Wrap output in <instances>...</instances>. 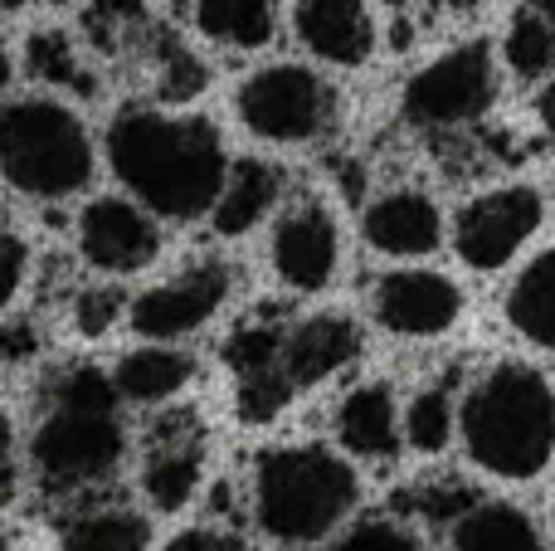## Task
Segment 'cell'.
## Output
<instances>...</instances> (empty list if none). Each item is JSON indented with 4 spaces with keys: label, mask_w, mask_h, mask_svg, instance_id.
Listing matches in <instances>:
<instances>
[{
    "label": "cell",
    "mask_w": 555,
    "mask_h": 551,
    "mask_svg": "<svg viewBox=\"0 0 555 551\" xmlns=\"http://www.w3.org/2000/svg\"><path fill=\"white\" fill-rule=\"evenodd\" d=\"M230 269L220 259L191 264V269L171 273V279L142 289L132 303H127V328L142 342H156V347H176L181 337L201 332L210 318H220V308L230 303Z\"/></svg>",
    "instance_id": "cell-9"
},
{
    "label": "cell",
    "mask_w": 555,
    "mask_h": 551,
    "mask_svg": "<svg viewBox=\"0 0 555 551\" xmlns=\"http://www.w3.org/2000/svg\"><path fill=\"white\" fill-rule=\"evenodd\" d=\"M361 234L385 259H424L443 244V210L429 191L395 185L361 210Z\"/></svg>",
    "instance_id": "cell-13"
},
{
    "label": "cell",
    "mask_w": 555,
    "mask_h": 551,
    "mask_svg": "<svg viewBox=\"0 0 555 551\" xmlns=\"http://www.w3.org/2000/svg\"><path fill=\"white\" fill-rule=\"evenodd\" d=\"M234 113L254 137L278 146L317 142L336 123V88L307 64H263L234 93Z\"/></svg>",
    "instance_id": "cell-6"
},
{
    "label": "cell",
    "mask_w": 555,
    "mask_h": 551,
    "mask_svg": "<svg viewBox=\"0 0 555 551\" xmlns=\"http://www.w3.org/2000/svg\"><path fill=\"white\" fill-rule=\"evenodd\" d=\"M531 113H537V123L546 127V132H555V78H546V84L537 88V98H531Z\"/></svg>",
    "instance_id": "cell-33"
},
{
    "label": "cell",
    "mask_w": 555,
    "mask_h": 551,
    "mask_svg": "<svg viewBox=\"0 0 555 551\" xmlns=\"http://www.w3.org/2000/svg\"><path fill=\"white\" fill-rule=\"evenodd\" d=\"M25 449L39 484L54 494L107 484L127 459V425L113 376L98 367H68L49 390V406Z\"/></svg>",
    "instance_id": "cell-3"
},
{
    "label": "cell",
    "mask_w": 555,
    "mask_h": 551,
    "mask_svg": "<svg viewBox=\"0 0 555 551\" xmlns=\"http://www.w3.org/2000/svg\"><path fill=\"white\" fill-rule=\"evenodd\" d=\"M273 273L297 293H322L332 289L336 269H341V230L336 215L322 201H297L273 220L269 240Z\"/></svg>",
    "instance_id": "cell-12"
},
{
    "label": "cell",
    "mask_w": 555,
    "mask_h": 551,
    "mask_svg": "<svg viewBox=\"0 0 555 551\" xmlns=\"http://www.w3.org/2000/svg\"><path fill=\"white\" fill-rule=\"evenodd\" d=\"M25 273H29V244L15 230H0V312L20 298Z\"/></svg>",
    "instance_id": "cell-30"
},
{
    "label": "cell",
    "mask_w": 555,
    "mask_h": 551,
    "mask_svg": "<svg viewBox=\"0 0 555 551\" xmlns=\"http://www.w3.org/2000/svg\"><path fill=\"white\" fill-rule=\"evenodd\" d=\"M459 439L492 478L531 484L555 459V386L541 367L517 357L492 361L459 400Z\"/></svg>",
    "instance_id": "cell-2"
},
{
    "label": "cell",
    "mask_w": 555,
    "mask_h": 551,
    "mask_svg": "<svg viewBox=\"0 0 555 551\" xmlns=\"http://www.w3.org/2000/svg\"><path fill=\"white\" fill-rule=\"evenodd\" d=\"M10 84H15V54H10V44L0 39V93H10Z\"/></svg>",
    "instance_id": "cell-34"
},
{
    "label": "cell",
    "mask_w": 555,
    "mask_h": 551,
    "mask_svg": "<svg viewBox=\"0 0 555 551\" xmlns=\"http://www.w3.org/2000/svg\"><path fill=\"white\" fill-rule=\"evenodd\" d=\"M371 312L385 332L410 342H429L459 328L463 318V289L459 279L439 269H390L375 279Z\"/></svg>",
    "instance_id": "cell-11"
},
{
    "label": "cell",
    "mask_w": 555,
    "mask_h": 551,
    "mask_svg": "<svg viewBox=\"0 0 555 551\" xmlns=\"http://www.w3.org/2000/svg\"><path fill=\"white\" fill-rule=\"evenodd\" d=\"M293 35L322 64L356 68L375 54V10L361 0H302L293 5Z\"/></svg>",
    "instance_id": "cell-15"
},
{
    "label": "cell",
    "mask_w": 555,
    "mask_h": 551,
    "mask_svg": "<svg viewBox=\"0 0 555 551\" xmlns=\"http://www.w3.org/2000/svg\"><path fill=\"white\" fill-rule=\"evenodd\" d=\"M492 103H498V54L488 39H463L449 54L429 59L400 93L404 117L424 132L468 127L488 117Z\"/></svg>",
    "instance_id": "cell-7"
},
{
    "label": "cell",
    "mask_w": 555,
    "mask_h": 551,
    "mask_svg": "<svg viewBox=\"0 0 555 551\" xmlns=\"http://www.w3.org/2000/svg\"><path fill=\"white\" fill-rule=\"evenodd\" d=\"M205 478V439L191 430H162L142 454V498L156 513H181Z\"/></svg>",
    "instance_id": "cell-17"
},
{
    "label": "cell",
    "mask_w": 555,
    "mask_h": 551,
    "mask_svg": "<svg viewBox=\"0 0 555 551\" xmlns=\"http://www.w3.org/2000/svg\"><path fill=\"white\" fill-rule=\"evenodd\" d=\"M278 201H283V171L273 162H263V156H244V162H230L210 225L220 240H244L278 210Z\"/></svg>",
    "instance_id": "cell-18"
},
{
    "label": "cell",
    "mask_w": 555,
    "mask_h": 551,
    "mask_svg": "<svg viewBox=\"0 0 555 551\" xmlns=\"http://www.w3.org/2000/svg\"><path fill=\"white\" fill-rule=\"evenodd\" d=\"M15 420H10V410L0 406V488L10 484V474H15Z\"/></svg>",
    "instance_id": "cell-31"
},
{
    "label": "cell",
    "mask_w": 555,
    "mask_h": 551,
    "mask_svg": "<svg viewBox=\"0 0 555 551\" xmlns=\"http://www.w3.org/2000/svg\"><path fill=\"white\" fill-rule=\"evenodd\" d=\"M98 146L83 113L64 98L25 93L0 103V181L29 201H68L88 191Z\"/></svg>",
    "instance_id": "cell-5"
},
{
    "label": "cell",
    "mask_w": 555,
    "mask_h": 551,
    "mask_svg": "<svg viewBox=\"0 0 555 551\" xmlns=\"http://www.w3.org/2000/svg\"><path fill=\"white\" fill-rule=\"evenodd\" d=\"M459 435V400H453L449 386H424L420 396L404 406V425L400 439L414 449V454H443Z\"/></svg>",
    "instance_id": "cell-25"
},
{
    "label": "cell",
    "mask_w": 555,
    "mask_h": 551,
    "mask_svg": "<svg viewBox=\"0 0 555 551\" xmlns=\"http://www.w3.org/2000/svg\"><path fill=\"white\" fill-rule=\"evenodd\" d=\"M74 240L88 269L107 273V279H127V273H142L156 264V254H162V225L137 201H127V195H93L78 210Z\"/></svg>",
    "instance_id": "cell-10"
},
{
    "label": "cell",
    "mask_w": 555,
    "mask_h": 551,
    "mask_svg": "<svg viewBox=\"0 0 555 551\" xmlns=\"http://www.w3.org/2000/svg\"><path fill=\"white\" fill-rule=\"evenodd\" d=\"M0 551H15V547H10V533H0Z\"/></svg>",
    "instance_id": "cell-36"
},
{
    "label": "cell",
    "mask_w": 555,
    "mask_h": 551,
    "mask_svg": "<svg viewBox=\"0 0 555 551\" xmlns=\"http://www.w3.org/2000/svg\"><path fill=\"white\" fill-rule=\"evenodd\" d=\"M0 494H5V488H0Z\"/></svg>",
    "instance_id": "cell-37"
},
{
    "label": "cell",
    "mask_w": 555,
    "mask_h": 551,
    "mask_svg": "<svg viewBox=\"0 0 555 551\" xmlns=\"http://www.w3.org/2000/svg\"><path fill=\"white\" fill-rule=\"evenodd\" d=\"M0 210H5V205H0Z\"/></svg>",
    "instance_id": "cell-38"
},
{
    "label": "cell",
    "mask_w": 555,
    "mask_h": 551,
    "mask_svg": "<svg viewBox=\"0 0 555 551\" xmlns=\"http://www.w3.org/2000/svg\"><path fill=\"white\" fill-rule=\"evenodd\" d=\"M361 347L365 337L346 312H317V318H302L293 332L278 337V371L293 390H312L326 376L351 367Z\"/></svg>",
    "instance_id": "cell-14"
},
{
    "label": "cell",
    "mask_w": 555,
    "mask_h": 551,
    "mask_svg": "<svg viewBox=\"0 0 555 551\" xmlns=\"http://www.w3.org/2000/svg\"><path fill=\"white\" fill-rule=\"evenodd\" d=\"M502 59L517 78H541V84L555 78V25L531 5L517 10L507 35H502Z\"/></svg>",
    "instance_id": "cell-26"
},
{
    "label": "cell",
    "mask_w": 555,
    "mask_h": 551,
    "mask_svg": "<svg viewBox=\"0 0 555 551\" xmlns=\"http://www.w3.org/2000/svg\"><path fill=\"white\" fill-rule=\"evenodd\" d=\"M361 503L351 459L326 445H278L254 459V523L278 547H317Z\"/></svg>",
    "instance_id": "cell-4"
},
{
    "label": "cell",
    "mask_w": 555,
    "mask_h": 551,
    "mask_svg": "<svg viewBox=\"0 0 555 551\" xmlns=\"http://www.w3.org/2000/svg\"><path fill=\"white\" fill-rule=\"evenodd\" d=\"M122 312H127V303H122V293L117 289H83L78 293V303H74V318H78V328H83L88 337H103Z\"/></svg>",
    "instance_id": "cell-29"
},
{
    "label": "cell",
    "mask_w": 555,
    "mask_h": 551,
    "mask_svg": "<svg viewBox=\"0 0 555 551\" xmlns=\"http://www.w3.org/2000/svg\"><path fill=\"white\" fill-rule=\"evenodd\" d=\"M103 156L152 220H201L215 210L230 176L224 132L201 113L176 107H122L107 123Z\"/></svg>",
    "instance_id": "cell-1"
},
{
    "label": "cell",
    "mask_w": 555,
    "mask_h": 551,
    "mask_svg": "<svg viewBox=\"0 0 555 551\" xmlns=\"http://www.w3.org/2000/svg\"><path fill=\"white\" fill-rule=\"evenodd\" d=\"M107 376H113L117 400L152 410V406L176 400L185 386H191L195 381V357L191 351H181V347H156V342H142V347L122 351Z\"/></svg>",
    "instance_id": "cell-19"
},
{
    "label": "cell",
    "mask_w": 555,
    "mask_h": 551,
    "mask_svg": "<svg viewBox=\"0 0 555 551\" xmlns=\"http://www.w3.org/2000/svg\"><path fill=\"white\" fill-rule=\"evenodd\" d=\"M205 64L191 54L185 44H166L162 54V78H156V88H162V103H191V98L205 93Z\"/></svg>",
    "instance_id": "cell-28"
},
{
    "label": "cell",
    "mask_w": 555,
    "mask_h": 551,
    "mask_svg": "<svg viewBox=\"0 0 555 551\" xmlns=\"http://www.w3.org/2000/svg\"><path fill=\"white\" fill-rule=\"evenodd\" d=\"M25 74L35 78L39 88H44L49 98L54 93H83L93 98L98 78L88 74L83 54L74 49V39L64 35V29H39V35H29L25 44Z\"/></svg>",
    "instance_id": "cell-24"
},
{
    "label": "cell",
    "mask_w": 555,
    "mask_h": 551,
    "mask_svg": "<svg viewBox=\"0 0 555 551\" xmlns=\"http://www.w3.org/2000/svg\"><path fill=\"white\" fill-rule=\"evenodd\" d=\"M336 445L341 459H365V464H385L400 454V400L395 386L385 381H361L341 396L336 406Z\"/></svg>",
    "instance_id": "cell-16"
},
{
    "label": "cell",
    "mask_w": 555,
    "mask_h": 551,
    "mask_svg": "<svg viewBox=\"0 0 555 551\" xmlns=\"http://www.w3.org/2000/svg\"><path fill=\"white\" fill-rule=\"evenodd\" d=\"M541 220H546V201L537 185H492V191L463 201V210L453 215V254L478 273H498L537 240Z\"/></svg>",
    "instance_id": "cell-8"
},
{
    "label": "cell",
    "mask_w": 555,
    "mask_h": 551,
    "mask_svg": "<svg viewBox=\"0 0 555 551\" xmlns=\"http://www.w3.org/2000/svg\"><path fill=\"white\" fill-rule=\"evenodd\" d=\"M326 551H429L420 537L404 523H390V517H365V523L346 527Z\"/></svg>",
    "instance_id": "cell-27"
},
{
    "label": "cell",
    "mask_w": 555,
    "mask_h": 551,
    "mask_svg": "<svg viewBox=\"0 0 555 551\" xmlns=\"http://www.w3.org/2000/svg\"><path fill=\"white\" fill-rule=\"evenodd\" d=\"M166 551H234V547L224 542L220 533H205V527H201V533H185V537H176V542L166 547Z\"/></svg>",
    "instance_id": "cell-32"
},
{
    "label": "cell",
    "mask_w": 555,
    "mask_h": 551,
    "mask_svg": "<svg viewBox=\"0 0 555 551\" xmlns=\"http://www.w3.org/2000/svg\"><path fill=\"white\" fill-rule=\"evenodd\" d=\"M59 551H152V517L137 508H83L59 523Z\"/></svg>",
    "instance_id": "cell-22"
},
{
    "label": "cell",
    "mask_w": 555,
    "mask_h": 551,
    "mask_svg": "<svg viewBox=\"0 0 555 551\" xmlns=\"http://www.w3.org/2000/svg\"><path fill=\"white\" fill-rule=\"evenodd\" d=\"M531 10H537V15H546L551 25H555V0H537V5H531Z\"/></svg>",
    "instance_id": "cell-35"
},
{
    "label": "cell",
    "mask_w": 555,
    "mask_h": 551,
    "mask_svg": "<svg viewBox=\"0 0 555 551\" xmlns=\"http://www.w3.org/2000/svg\"><path fill=\"white\" fill-rule=\"evenodd\" d=\"M502 312H507V328L517 337H527L541 351H555V244L541 249L531 264H521Z\"/></svg>",
    "instance_id": "cell-20"
},
{
    "label": "cell",
    "mask_w": 555,
    "mask_h": 551,
    "mask_svg": "<svg viewBox=\"0 0 555 551\" xmlns=\"http://www.w3.org/2000/svg\"><path fill=\"white\" fill-rule=\"evenodd\" d=\"M191 25L220 49H269L278 35V10L269 0H201L191 5Z\"/></svg>",
    "instance_id": "cell-23"
},
{
    "label": "cell",
    "mask_w": 555,
    "mask_h": 551,
    "mask_svg": "<svg viewBox=\"0 0 555 551\" xmlns=\"http://www.w3.org/2000/svg\"><path fill=\"white\" fill-rule=\"evenodd\" d=\"M449 551H551L541 527L517 503H473L453 523Z\"/></svg>",
    "instance_id": "cell-21"
}]
</instances>
